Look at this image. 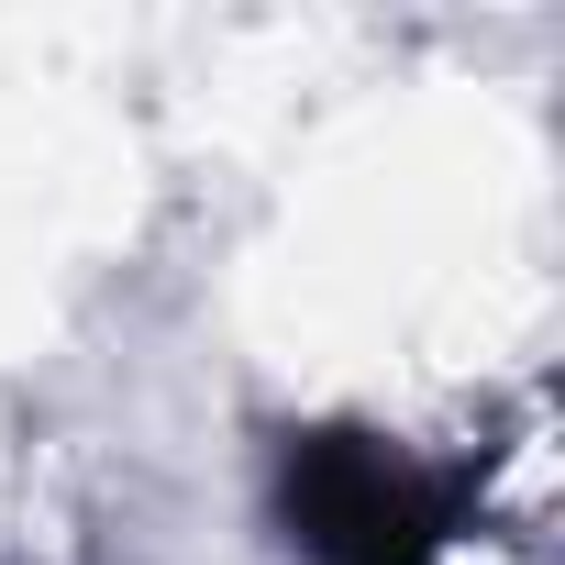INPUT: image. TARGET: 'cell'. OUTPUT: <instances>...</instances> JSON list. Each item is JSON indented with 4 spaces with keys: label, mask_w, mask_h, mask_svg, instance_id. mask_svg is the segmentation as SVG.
Returning a JSON list of instances; mask_svg holds the SVG:
<instances>
[{
    "label": "cell",
    "mask_w": 565,
    "mask_h": 565,
    "mask_svg": "<svg viewBox=\"0 0 565 565\" xmlns=\"http://www.w3.org/2000/svg\"><path fill=\"white\" fill-rule=\"evenodd\" d=\"M277 521L311 565H444L455 488L366 433H311L277 455Z\"/></svg>",
    "instance_id": "cell-1"
}]
</instances>
